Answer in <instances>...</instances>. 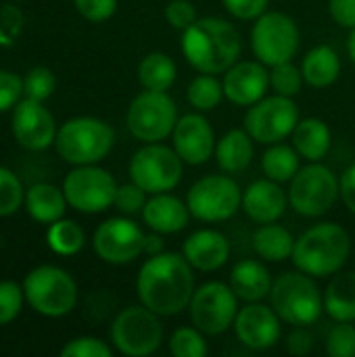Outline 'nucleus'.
<instances>
[{"instance_id": "nucleus-3", "label": "nucleus", "mask_w": 355, "mask_h": 357, "mask_svg": "<svg viewBox=\"0 0 355 357\" xmlns=\"http://www.w3.org/2000/svg\"><path fill=\"white\" fill-rule=\"evenodd\" d=\"M349 253H352L349 232L335 222H322L308 228L295 241L291 259L297 270L314 278H328L341 272V268L349 259Z\"/></svg>"}, {"instance_id": "nucleus-26", "label": "nucleus", "mask_w": 355, "mask_h": 357, "mask_svg": "<svg viewBox=\"0 0 355 357\" xmlns=\"http://www.w3.org/2000/svg\"><path fill=\"white\" fill-rule=\"evenodd\" d=\"M293 146L305 161H322L333 144V134L326 121L318 117L299 119L293 130Z\"/></svg>"}, {"instance_id": "nucleus-50", "label": "nucleus", "mask_w": 355, "mask_h": 357, "mask_svg": "<svg viewBox=\"0 0 355 357\" xmlns=\"http://www.w3.org/2000/svg\"><path fill=\"white\" fill-rule=\"evenodd\" d=\"M163 251H165V243H163L161 234H159V232H151V234H146V241H144V253L151 257V255H159V253H163Z\"/></svg>"}, {"instance_id": "nucleus-40", "label": "nucleus", "mask_w": 355, "mask_h": 357, "mask_svg": "<svg viewBox=\"0 0 355 357\" xmlns=\"http://www.w3.org/2000/svg\"><path fill=\"white\" fill-rule=\"evenodd\" d=\"M23 287L10 280H0V326L10 324L23 307Z\"/></svg>"}, {"instance_id": "nucleus-7", "label": "nucleus", "mask_w": 355, "mask_h": 357, "mask_svg": "<svg viewBox=\"0 0 355 357\" xmlns=\"http://www.w3.org/2000/svg\"><path fill=\"white\" fill-rule=\"evenodd\" d=\"M341 199V184L331 167L322 161L303 165L289 186V205L303 218H320L328 213Z\"/></svg>"}, {"instance_id": "nucleus-44", "label": "nucleus", "mask_w": 355, "mask_h": 357, "mask_svg": "<svg viewBox=\"0 0 355 357\" xmlns=\"http://www.w3.org/2000/svg\"><path fill=\"white\" fill-rule=\"evenodd\" d=\"M23 96V77L13 71L0 69V113L15 109Z\"/></svg>"}, {"instance_id": "nucleus-13", "label": "nucleus", "mask_w": 355, "mask_h": 357, "mask_svg": "<svg viewBox=\"0 0 355 357\" xmlns=\"http://www.w3.org/2000/svg\"><path fill=\"white\" fill-rule=\"evenodd\" d=\"M239 314V297L230 284L220 280L203 282L195 289L188 303V316L205 337H218L234 326Z\"/></svg>"}, {"instance_id": "nucleus-51", "label": "nucleus", "mask_w": 355, "mask_h": 357, "mask_svg": "<svg viewBox=\"0 0 355 357\" xmlns=\"http://www.w3.org/2000/svg\"><path fill=\"white\" fill-rule=\"evenodd\" d=\"M347 50H349V56H352V61L355 63V27L352 29L349 38H347Z\"/></svg>"}, {"instance_id": "nucleus-35", "label": "nucleus", "mask_w": 355, "mask_h": 357, "mask_svg": "<svg viewBox=\"0 0 355 357\" xmlns=\"http://www.w3.org/2000/svg\"><path fill=\"white\" fill-rule=\"evenodd\" d=\"M207 351L205 335L197 326H180L169 337V354L174 357H205Z\"/></svg>"}, {"instance_id": "nucleus-39", "label": "nucleus", "mask_w": 355, "mask_h": 357, "mask_svg": "<svg viewBox=\"0 0 355 357\" xmlns=\"http://www.w3.org/2000/svg\"><path fill=\"white\" fill-rule=\"evenodd\" d=\"M326 354L331 357H355V326L337 322L326 337Z\"/></svg>"}, {"instance_id": "nucleus-19", "label": "nucleus", "mask_w": 355, "mask_h": 357, "mask_svg": "<svg viewBox=\"0 0 355 357\" xmlns=\"http://www.w3.org/2000/svg\"><path fill=\"white\" fill-rule=\"evenodd\" d=\"M280 322L282 320L272 305H264L262 301H255V303H247L245 307H239L234 320V333L245 347L264 351L280 341L282 335Z\"/></svg>"}, {"instance_id": "nucleus-11", "label": "nucleus", "mask_w": 355, "mask_h": 357, "mask_svg": "<svg viewBox=\"0 0 355 357\" xmlns=\"http://www.w3.org/2000/svg\"><path fill=\"white\" fill-rule=\"evenodd\" d=\"M111 341L119 354L128 357L155 354L163 343V324L159 314L144 305L126 307L111 324Z\"/></svg>"}, {"instance_id": "nucleus-15", "label": "nucleus", "mask_w": 355, "mask_h": 357, "mask_svg": "<svg viewBox=\"0 0 355 357\" xmlns=\"http://www.w3.org/2000/svg\"><path fill=\"white\" fill-rule=\"evenodd\" d=\"M63 192L69 207H73L75 211L100 213L113 207L117 182L107 169L96 167V163L75 165V169L65 176Z\"/></svg>"}, {"instance_id": "nucleus-12", "label": "nucleus", "mask_w": 355, "mask_h": 357, "mask_svg": "<svg viewBox=\"0 0 355 357\" xmlns=\"http://www.w3.org/2000/svg\"><path fill=\"white\" fill-rule=\"evenodd\" d=\"M178 121V107L167 92L144 90L128 107L126 123L140 142H161L172 136Z\"/></svg>"}, {"instance_id": "nucleus-31", "label": "nucleus", "mask_w": 355, "mask_h": 357, "mask_svg": "<svg viewBox=\"0 0 355 357\" xmlns=\"http://www.w3.org/2000/svg\"><path fill=\"white\" fill-rule=\"evenodd\" d=\"M178 75V67L174 59L165 52H149L138 63V82L144 90L167 92Z\"/></svg>"}, {"instance_id": "nucleus-9", "label": "nucleus", "mask_w": 355, "mask_h": 357, "mask_svg": "<svg viewBox=\"0 0 355 357\" xmlns=\"http://www.w3.org/2000/svg\"><path fill=\"white\" fill-rule=\"evenodd\" d=\"M130 180L138 184L149 195L174 190L184 174V161L174 151L161 142H146L138 149L130 161Z\"/></svg>"}, {"instance_id": "nucleus-23", "label": "nucleus", "mask_w": 355, "mask_h": 357, "mask_svg": "<svg viewBox=\"0 0 355 357\" xmlns=\"http://www.w3.org/2000/svg\"><path fill=\"white\" fill-rule=\"evenodd\" d=\"M142 220L153 232L176 234L188 226L190 211L182 199L169 192H157L151 199H146V205L142 209Z\"/></svg>"}, {"instance_id": "nucleus-1", "label": "nucleus", "mask_w": 355, "mask_h": 357, "mask_svg": "<svg viewBox=\"0 0 355 357\" xmlns=\"http://www.w3.org/2000/svg\"><path fill=\"white\" fill-rule=\"evenodd\" d=\"M195 289L192 266L182 253L151 255L136 278L140 303L159 316H178L188 310Z\"/></svg>"}, {"instance_id": "nucleus-33", "label": "nucleus", "mask_w": 355, "mask_h": 357, "mask_svg": "<svg viewBox=\"0 0 355 357\" xmlns=\"http://www.w3.org/2000/svg\"><path fill=\"white\" fill-rule=\"evenodd\" d=\"M48 247L56 253V255H75L84 249L86 245V234L82 230L80 224H75L73 220H56L50 224L48 234H46Z\"/></svg>"}, {"instance_id": "nucleus-25", "label": "nucleus", "mask_w": 355, "mask_h": 357, "mask_svg": "<svg viewBox=\"0 0 355 357\" xmlns=\"http://www.w3.org/2000/svg\"><path fill=\"white\" fill-rule=\"evenodd\" d=\"M253 138L247 130H230L216 144V161L226 174H241L253 161Z\"/></svg>"}, {"instance_id": "nucleus-16", "label": "nucleus", "mask_w": 355, "mask_h": 357, "mask_svg": "<svg viewBox=\"0 0 355 357\" xmlns=\"http://www.w3.org/2000/svg\"><path fill=\"white\" fill-rule=\"evenodd\" d=\"M146 234L130 218H109L105 220L92 238L94 253L111 266H126L144 253Z\"/></svg>"}, {"instance_id": "nucleus-38", "label": "nucleus", "mask_w": 355, "mask_h": 357, "mask_svg": "<svg viewBox=\"0 0 355 357\" xmlns=\"http://www.w3.org/2000/svg\"><path fill=\"white\" fill-rule=\"evenodd\" d=\"M56 79L48 67H33L23 77V94L33 100H46L54 92Z\"/></svg>"}, {"instance_id": "nucleus-21", "label": "nucleus", "mask_w": 355, "mask_h": 357, "mask_svg": "<svg viewBox=\"0 0 355 357\" xmlns=\"http://www.w3.org/2000/svg\"><path fill=\"white\" fill-rule=\"evenodd\" d=\"M287 205H289V195L282 190L280 182L262 178L247 186V190L243 192L241 209L255 224H272L285 215Z\"/></svg>"}, {"instance_id": "nucleus-36", "label": "nucleus", "mask_w": 355, "mask_h": 357, "mask_svg": "<svg viewBox=\"0 0 355 357\" xmlns=\"http://www.w3.org/2000/svg\"><path fill=\"white\" fill-rule=\"evenodd\" d=\"M303 73L299 67H295L291 61L289 63H280L274 65L270 71V86L274 90V94H282V96H297L301 92L303 86Z\"/></svg>"}, {"instance_id": "nucleus-37", "label": "nucleus", "mask_w": 355, "mask_h": 357, "mask_svg": "<svg viewBox=\"0 0 355 357\" xmlns=\"http://www.w3.org/2000/svg\"><path fill=\"white\" fill-rule=\"evenodd\" d=\"M25 203L21 180L6 167L0 165V218L13 215Z\"/></svg>"}, {"instance_id": "nucleus-14", "label": "nucleus", "mask_w": 355, "mask_h": 357, "mask_svg": "<svg viewBox=\"0 0 355 357\" xmlns=\"http://www.w3.org/2000/svg\"><path fill=\"white\" fill-rule=\"evenodd\" d=\"M299 119L301 115L297 102L291 96L274 94L264 96L262 100L249 107L245 115V130L255 142L274 144L291 136Z\"/></svg>"}, {"instance_id": "nucleus-46", "label": "nucleus", "mask_w": 355, "mask_h": 357, "mask_svg": "<svg viewBox=\"0 0 355 357\" xmlns=\"http://www.w3.org/2000/svg\"><path fill=\"white\" fill-rule=\"evenodd\" d=\"M226 10L241 21H253L266 13L270 0H222Z\"/></svg>"}, {"instance_id": "nucleus-8", "label": "nucleus", "mask_w": 355, "mask_h": 357, "mask_svg": "<svg viewBox=\"0 0 355 357\" xmlns=\"http://www.w3.org/2000/svg\"><path fill=\"white\" fill-rule=\"evenodd\" d=\"M301 44V31L293 17L280 10H266L251 29V48L266 67L293 61Z\"/></svg>"}, {"instance_id": "nucleus-10", "label": "nucleus", "mask_w": 355, "mask_h": 357, "mask_svg": "<svg viewBox=\"0 0 355 357\" xmlns=\"http://www.w3.org/2000/svg\"><path fill=\"white\" fill-rule=\"evenodd\" d=\"M241 203H243V190L239 188L236 180L224 174H211L199 178L186 195V205L190 215L207 224L230 220L241 209Z\"/></svg>"}, {"instance_id": "nucleus-34", "label": "nucleus", "mask_w": 355, "mask_h": 357, "mask_svg": "<svg viewBox=\"0 0 355 357\" xmlns=\"http://www.w3.org/2000/svg\"><path fill=\"white\" fill-rule=\"evenodd\" d=\"M224 96H226L224 94V84L213 73L197 75L188 84V90H186V98H188L190 107L195 111H201V113L213 111L222 102Z\"/></svg>"}, {"instance_id": "nucleus-24", "label": "nucleus", "mask_w": 355, "mask_h": 357, "mask_svg": "<svg viewBox=\"0 0 355 357\" xmlns=\"http://www.w3.org/2000/svg\"><path fill=\"white\" fill-rule=\"evenodd\" d=\"M228 284L234 291V295L239 297V301L255 303V301H264L266 297H270L274 280L262 261L243 259L232 268Z\"/></svg>"}, {"instance_id": "nucleus-6", "label": "nucleus", "mask_w": 355, "mask_h": 357, "mask_svg": "<svg viewBox=\"0 0 355 357\" xmlns=\"http://www.w3.org/2000/svg\"><path fill=\"white\" fill-rule=\"evenodd\" d=\"M23 293L33 312L46 318H61L77 303L75 280L56 266H38L23 280Z\"/></svg>"}, {"instance_id": "nucleus-43", "label": "nucleus", "mask_w": 355, "mask_h": 357, "mask_svg": "<svg viewBox=\"0 0 355 357\" xmlns=\"http://www.w3.org/2000/svg\"><path fill=\"white\" fill-rule=\"evenodd\" d=\"M163 15H165V21H167L174 29H180V31L188 29V27L199 19L197 8H195V4H192L190 0H172V2L165 6Z\"/></svg>"}, {"instance_id": "nucleus-20", "label": "nucleus", "mask_w": 355, "mask_h": 357, "mask_svg": "<svg viewBox=\"0 0 355 357\" xmlns=\"http://www.w3.org/2000/svg\"><path fill=\"white\" fill-rule=\"evenodd\" d=\"M224 94L239 107H251L262 100L270 88V71L262 61H236L224 73Z\"/></svg>"}, {"instance_id": "nucleus-42", "label": "nucleus", "mask_w": 355, "mask_h": 357, "mask_svg": "<svg viewBox=\"0 0 355 357\" xmlns=\"http://www.w3.org/2000/svg\"><path fill=\"white\" fill-rule=\"evenodd\" d=\"M63 357H111L113 349L96 337H80L69 341L63 349Z\"/></svg>"}, {"instance_id": "nucleus-45", "label": "nucleus", "mask_w": 355, "mask_h": 357, "mask_svg": "<svg viewBox=\"0 0 355 357\" xmlns=\"http://www.w3.org/2000/svg\"><path fill=\"white\" fill-rule=\"evenodd\" d=\"M77 13L92 21V23H103L113 17L117 8V0H73Z\"/></svg>"}, {"instance_id": "nucleus-4", "label": "nucleus", "mask_w": 355, "mask_h": 357, "mask_svg": "<svg viewBox=\"0 0 355 357\" xmlns=\"http://www.w3.org/2000/svg\"><path fill=\"white\" fill-rule=\"evenodd\" d=\"M270 305L291 326H312L324 312V299L314 276L301 270L285 272L274 280Z\"/></svg>"}, {"instance_id": "nucleus-29", "label": "nucleus", "mask_w": 355, "mask_h": 357, "mask_svg": "<svg viewBox=\"0 0 355 357\" xmlns=\"http://www.w3.org/2000/svg\"><path fill=\"white\" fill-rule=\"evenodd\" d=\"M295 236L280 224H259L253 232V251L270 264H280L293 257Z\"/></svg>"}, {"instance_id": "nucleus-49", "label": "nucleus", "mask_w": 355, "mask_h": 357, "mask_svg": "<svg viewBox=\"0 0 355 357\" xmlns=\"http://www.w3.org/2000/svg\"><path fill=\"white\" fill-rule=\"evenodd\" d=\"M339 184H341V199L345 207L355 215V163L341 174Z\"/></svg>"}, {"instance_id": "nucleus-48", "label": "nucleus", "mask_w": 355, "mask_h": 357, "mask_svg": "<svg viewBox=\"0 0 355 357\" xmlns=\"http://www.w3.org/2000/svg\"><path fill=\"white\" fill-rule=\"evenodd\" d=\"M328 13L341 27H355V0H328Z\"/></svg>"}, {"instance_id": "nucleus-47", "label": "nucleus", "mask_w": 355, "mask_h": 357, "mask_svg": "<svg viewBox=\"0 0 355 357\" xmlns=\"http://www.w3.org/2000/svg\"><path fill=\"white\" fill-rule=\"evenodd\" d=\"M314 347V337L308 326H295V331L287 337V349L293 356H308Z\"/></svg>"}, {"instance_id": "nucleus-27", "label": "nucleus", "mask_w": 355, "mask_h": 357, "mask_svg": "<svg viewBox=\"0 0 355 357\" xmlns=\"http://www.w3.org/2000/svg\"><path fill=\"white\" fill-rule=\"evenodd\" d=\"M322 299L324 312L335 322H355V272L333 274Z\"/></svg>"}, {"instance_id": "nucleus-17", "label": "nucleus", "mask_w": 355, "mask_h": 357, "mask_svg": "<svg viewBox=\"0 0 355 357\" xmlns=\"http://www.w3.org/2000/svg\"><path fill=\"white\" fill-rule=\"evenodd\" d=\"M13 134L27 151H44L56 138V126L42 100L21 98L13 109Z\"/></svg>"}, {"instance_id": "nucleus-22", "label": "nucleus", "mask_w": 355, "mask_h": 357, "mask_svg": "<svg viewBox=\"0 0 355 357\" xmlns=\"http://www.w3.org/2000/svg\"><path fill=\"white\" fill-rule=\"evenodd\" d=\"M182 255L186 261L192 266V270L199 272H216L220 270L228 257H230V243L228 238L211 228H203L192 232L184 245H182Z\"/></svg>"}, {"instance_id": "nucleus-41", "label": "nucleus", "mask_w": 355, "mask_h": 357, "mask_svg": "<svg viewBox=\"0 0 355 357\" xmlns=\"http://www.w3.org/2000/svg\"><path fill=\"white\" fill-rule=\"evenodd\" d=\"M146 190H142L138 184L130 182V184H121L117 186V192H115V203L113 207L117 211H121L123 215H136V213H142L144 205H146Z\"/></svg>"}, {"instance_id": "nucleus-5", "label": "nucleus", "mask_w": 355, "mask_h": 357, "mask_svg": "<svg viewBox=\"0 0 355 357\" xmlns=\"http://www.w3.org/2000/svg\"><path fill=\"white\" fill-rule=\"evenodd\" d=\"M113 142V128L96 117L67 119L54 138L59 155L71 165H94L103 161L111 153Z\"/></svg>"}, {"instance_id": "nucleus-32", "label": "nucleus", "mask_w": 355, "mask_h": 357, "mask_svg": "<svg viewBox=\"0 0 355 357\" xmlns=\"http://www.w3.org/2000/svg\"><path fill=\"white\" fill-rule=\"evenodd\" d=\"M262 169L266 178L274 182H291L295 174L301 169V155L295 151V146H289L285 142H274L268 146V151L262 157Z\"/></svg>"}, {"instance_id": "nucleus-2", "label": "nucleus", "mask_w": 355, "mask_h": 357, "mask_svg": "<svg viewBox=\"0 0 355 357\" xmlns=\"http://www.w3.org/2000/svg\"><path fill=\"white\" fill-rule=\"evenodd\" d=\"M182 52L199 73H226L241 54V33L222 17H201L182 31Z\"/></svg>"}, {"instance_id": "nucleus-30", "label": "nucleus", "mask_w": 355, "mask_h": 357, "mask_svg": "<svg viewBox=\"0 0 355 357\" xmlns=\"http://www.w3.org/2000/svg\"><path fill=\"white\" fill-rule=\"evenodd\" d=\"M25 209L27 213L40 222V224H52L56 220H61L65 215V209H67V199H65V192L52 184H33L27 195H25Z\"/></svg>"}, {"instance_id": "nucleus-28", "label": "nucleus", "mask_w": 355, "mask_h": 357, "mask_svg": "<svg viewBox=\"0 0 355 357\" xmlns=\"http://www.w3.org/2000/svg\"><path fill=\"white\" fill-rule=\"evenodd\" d=\"M301 73L305 84L312 88H328L339 79L341 73V59L335 48L320 44L305 52L301 63Z\"/></svg>"}, {"instance_id": "nucleus-18", "label": "nucleus", "mask_w": 355, "mask_h": 357, "mask_svg": "<svg viewBox=\"0 0 355 357\" xmlns=\"http://www.w3.org/2000/svg\"><path fill=\"white\" fill-rule=\"evenodd\" d=\"M216 132L207 117L197 113H186L178 117L172 132V146L186 165H203L216 153Z\"/></svg>"}]
</instances>
